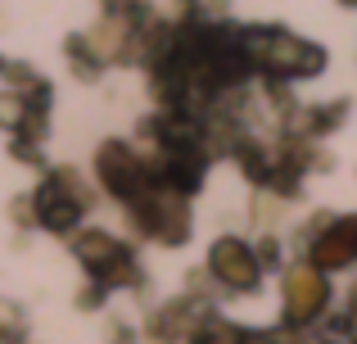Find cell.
Here are the masks:
<instances>
[{"mask_svg": "<svg viewBox=\"0 0 357 344\" xmlns=\"http://www.w3.org/2000/svg\"><path fill=\"white\" fill-rule=\"evenodd\" d=\"M213 272L227 276L231 285H253V281H258V267H253L249 249H244L240 240H222V245H213Z\"/></svg>", "mask_w": 357, "mask_h": 344, "instance_id": "1", "label": "cell"}, {"mask_svg": "<svg viewBox=\"0 0 357 344\" xmlns=\"http://www.w3.org/2000/svg\"><path fill=\"white\" fill-rule=\"evenodd\" d=\"M357 254V218L340 222V227L331 231V240H321V249H317V263H349V258Z\"/></svg>", "mask_w": 357, "mask_h": 344, "instance_id": "2", "label": "cell"}]
</instances>
